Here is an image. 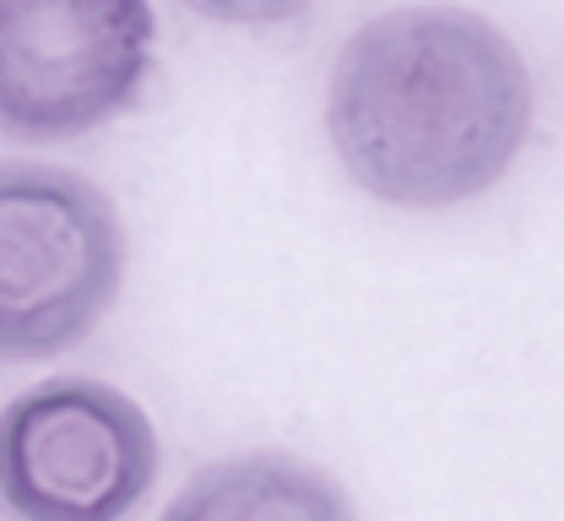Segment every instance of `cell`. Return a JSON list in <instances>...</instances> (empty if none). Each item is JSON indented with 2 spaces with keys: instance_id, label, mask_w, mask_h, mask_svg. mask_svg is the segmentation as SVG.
Returning a JSON list of instances; mask_svg holds the SVG:
<instances>
[{
  "instance_id": "8992f818",
  "label": "cell",
  "mask_w": 564,
  "mask_h": 521,
  "mask_svg": "<svg viewBox=\"0 0 564 521\" xmlns=\"http://www.w3.org/2000/svg\"><path fill=\"white\" fill-rule=\"evenodd\" d=\"M212 22H239V28H261V22H288L299 11H310L315 0H191Z\"/></svg>"
},
{
  "instance_id": "277c9868",
  "label": "cell",
  "mask_w": 564,
  "mask_h": 521,
  "mask_svg": "<svg viewBox=\"0 0 564 521\" xmlns=\"http://www.w3.org/2000/svg\"><path fill=\"white\" fill-rule=\"evenodd\" d=\"M152 61V0H0V137L76 142L137 104Z\"/></svg>"
},
{
  "instance_id": "3957f363",
  "label": "cell",
  "mask_w": 564,
  "mask_h": 521,
  "mask_svg": "<svg viewBox=\"0 0 564 521\" xmlns=\"http://www.w3.org/2000/svg\"><path fill=\"white\" fill-rule=\"evenodd\" d=\"M158 430L137 397L55 375L0 408V511L11 521H131L158 484Z\"/></svg>"
},
{
  "instance_id": "6da1fadb",
  "label": "cell",
  "mask_w": 564,
  "mask_h": 521,
  "mask_svg": "<svg viewBox=\"0 0 564 521\" xmlns=\"http://www.w3.org/2000/svg\"><path fill=\"white\" fill-rule=\"evenodd\" d=\"M538 87L516 39L473 6H391L358 22L326 82V137L352 185L402 213H451L510 174Z\"/></svg>"
},
{
  "instance_id": "5b68a950",
  "label": "cell",
  "mask_w": 564,
  "mask_h": 521,
  "mask_svg": "<svg viewBox=\"0 0 564 521\" xmlns=\"http://www.w3.org/2000/svg\"><path fill=\"white\" fill-rule=\"evenodd\" d=\"M163 521H358V511L326 467L293 451H239L207 462Z\"/></svg>"
},
{
  "instance_id": "7a4b0ae2",
  "label": "cell",
  "mask_w": 564,
  "mask_h": 521,
  "mask_svg": "<svg viewBox=\"0 0 564 521\" xmlns=\"http://www.w3.org/2000/svg\"><path fill=\"white\" fill-rule=\"evenodd\" d=\"M126 256L104 185L55 163H0V365L87 343L126 289Z\"/></svg>"
}]
</instances>
